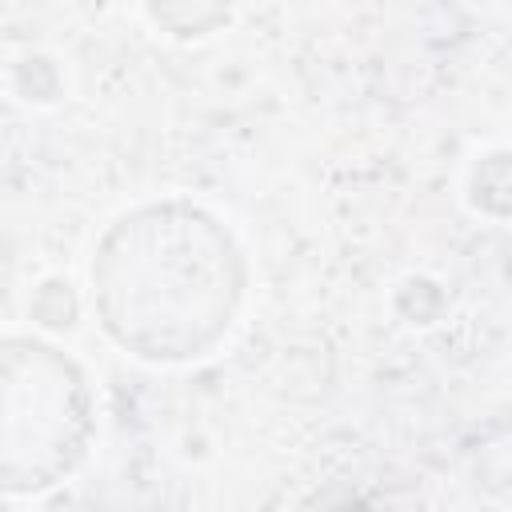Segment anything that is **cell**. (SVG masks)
<instances>
[{
    "mask_svg": "<svg viewBox=\"0 0 512 512\" xmlns=\"http://www.w3.org/2000/svg\"><path fill=\"white\" fill-rule=\"evenodd\" d=\"M96 280L116 340L164 360L208 348L240 296L228 236L188 208H148L120 220L100 252Z\"/></svg>",
    "mask_w": 512,
    "mask_h": 512,
    "instance_id": "cell-1",
    "label": "cell"
},
{
    "mask_svg": "<svg viewBox=\"0 0 512 512\" xmlns=\"http://www.w3.org/2000/svg\"><path fill=\"white\" fill-rule=\"evenodd\" d=\"M88 436L80 372L44 344H8L4 360V476L12 492L44 488L76 464Z\"/></svg>",
    "mask_w": 512,
    "mask_h": 512,
    "instance_id": "cell-2",
    "label": "cell"
}]
</instances>
